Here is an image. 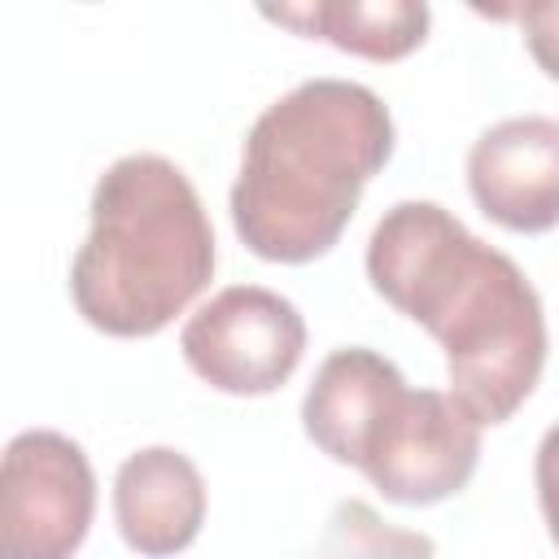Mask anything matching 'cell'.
I'll use <instances>...</instances> for the list:
<instances>
[{"instance_id": "8", "label": "cell", "mask_w": 559, "mask_h": 559, "mask_svg": "<svg viewBox=\"0 0 559 559\" xmlns=\"http://www.w3.org/2000/svg\"><path fill=\"white\" fill-rule=\"evenodd\" d=\"M114 520L122 542L144 559L188 550L205 524V480L175 445H144L114 476Z\"/></svg>"}, {"instance_id": "11", "label": "cell", "mask_w": 559, "mask_h": 559, "mask_svg": "<svg viewBox=\"0 0 559 559\" xmlns=\"http://www.w3.org/2000/svg\"><path fill=\"white\" fill-rule=\"evenodd\" d=\"M515 22L524 31V44L546 79L559 83V0H533L515 9Z\"/></svg>"}, {"instance_id": "4", "label": "cell", "mask_w": 559, "mask_h": 559, "mask_svg": "<svg viewBox=\"0 0 559 559\" xmlns=\"http://www.w3.org/2000/svg\"><path fill=\"white\" fill-rule=\"evenodd\" d=\"M301 428L397 507L454 498L480 463V424L463 402L441 389H406L402 371L367 345L323 358L301 397Z\"/></svg>"}, {"instance_id": "2", "label": "cell", "mask_w": 559, "mask_h": 559, "mask_svg": "<svg viewBox=\"0 0 559 559\" xmlns=\"http://www.w3.org/2000/svg\"><path fill=\"white\" fill-rule=\"evenodd\" d=\"M389 105L354 79H306L271 100L231 183V227L266 262L323 258L349 227L362 188L393 157Z\"/></svg>"}, {"instance_id": "12", "label": "cell", "mask_w": 559, "mask_h": 559, "mask_svg": "<svg viewBox=\"0 0 559 559\" xmlns=\"http://www.w3.org/2000/svg\"><path fill=\"white\" fill-rule=\"evenodd\" d=\"M533 480H537V502L550 528V542L559 546V424H550L537 441V459H533Z\"/></svg>"}, {"instance_id": "1", "label": "cell", "mask_w": 559, "mask_h": 559, "mask_svg": "<svg viewBox=\"0 0 559 559\" xmlns=\"http://www.w3.org/2000/svg\"><path fill=\"white\" fill-rule=\"evenodd\" d=\"M367 280L441 349L450 393L507 424L542 380L546 314L528 275L437 201H397L367 240Z\"/></svg>"}, {"instance_id": "7", "label": "cell", "mask_w": 559, "mask_h": 559, "mask_svg": "<svg viewBox=\"0 0 559 559\" xmlns=\"http://www.w3.org/2000/svg\"><path fill=\"white\" fill-rule=\"evenodd\" d=\"M467 192L507 231L559 227V122L520 114L485 127L467 148Z\"/></svg>"}, {"instance_id": "6", "label": "cell", "mask_w": 559, "mask_h": 559, "mask_svg": "<svg viewBox=\"0 0 559 559\" xmlns=\"http://www.w3.org/2000/svg\"><path fill=\"white\" fill-rule=\"evenodd\" d=\"M183 362L218 393L262 397L293 380L306 354L301 310L262 284L214 293L179 332Z\"/></svg>"}, {"instance_id": "3", "label": "cell", "mask_w": 559, "mask_h": 559, "mask_svg": "<svg viewBox=\"0 0 559 559\" xmlns=\"http://www.w3.org/2000/svg\"><path fill=\"white\" fill-rule=\"evenodd\" d=\"M214 262V227L192 179L162 153H127L92 188L70 297L105 336H157L210 288Z\"/></svg>"}, {"instance_id": "5", "label": "cell", "mask_w": 559, "mask_h": 559, "mask_svg": "<svg viewBox=\"0 0 559 559\" xmlns=\"http://www.w3.org/2000/svg\"><path fill=\"white\" fill-rule=\"evenodd\" d=\"M96 515V476L79 441L26 428L0 467V559H74Z\"/></svg>"}, {"instance_id": "9", "label": "cell", "mask_w": 559, "mask_h": 559, "mask_svg": "<svg viewBox=\"0 0 559 559\" xmlns=\"http://www.w3.org/2000/svg\"><path fill=\"white\" fill-rule=\"evenodd\" d=\"M266 22L293 26L306 39H323L367 61H397L428 39L432 9L419 0H310L262 4Z\"/></svg>"}, {"instance_id": "10", "label": "cell", "mask_w": 559, "mask_h": 559, "mask_svg": "<svg viewBox=\"0 0 559 559\" xmlns=\"http://www.w3.org/2000/svg\"><path fill=\"white\" fill-rule=\"evenodd\" d=\"M432 555L437 542L428 533L389 524L362 498H345L332 507L319 546L301 559H432Z\"/></svg>"}]
</instances>
